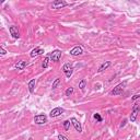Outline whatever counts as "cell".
Returning a JSON list of instances; mask_svg holds the SVG:
<instances>
[{
  "label": "cell",
  "mask_w": 140,
  "mask_h": 140,
  "mask_svg": "<svg viewBox=\"0 0 140 140\" xmlns=\"http://www.w3.org/2000/svg\"><path fill=\"white\" fill-rule=\"evenodd\" d=\"M69 127H70V120H65L63 122V128H65L66 131L69 130Z\"/></svg>",
  "instance_id": "cell-19"
},
{
  "label": "cell",
  "mask_w": 140,
  "mask_h": 140,
  "mask_svg": "<svg viewBox=\"0 0 140 140\" xmlns=\"http://www.w3.org/2000/svg\"><path fill=\"white\" fill-rule=\"evenodd\" d=\"M43 53H44V49H42V48H40V47H36V48H34V49L32 50V52H31V54H30V56L32 57V58H35V57H37V56L42 55Z\"/></svg>",
  "instance_id": "cell-11"
},
{
  "label": "cell",
  "mask_w": 140,
  "mask_h": 140,
  "mask_svg": "<svg viewBox=\"0 0 140 140\" xmlns=\"http://www.w3.org/2000/svg\"><path fill=\"white\" fill-rule=\"evenodd\" d=\"M93 117H94V119L96 120V122H98V123H101L102 120H103V118H102V116H101V115H100V114H98V113L94 114V115H93Z\"/></svg>",
  "instance_id": "cell-18"
},
{
  "label": "cell",
  "mask_w": 140,
  "mask_h": 140,
  "mask_svg": "<svg viewBox=\"0 0 140 140\" xmlns=\"http://www.w3.org/2000/svg\"><path fill=\"white\" fill-rule=\"evenodd\" d=\"M125 87H126V82L119 83L118 85H116V87L114 88L112 91H111V94H112V95H119V94H122L123 91H124V89H125Z\"/></svg>",
  "instance_id": "cell-2"
},
{
  "label": "cell",
  "mask_w": 140,
  "mask_h": 140,
  "mask_svg": "<svg viewBox=\"0 0 140 140\" xmlns=\"http://www.w3.org/2000/svg\"><path fill=\"white\" fill-rule=\"evenodd\" d=\"M69 53H70L71 56H80V55L83 54V49H82L81 46H75Z\"/></svg>",
  "instance_id": "cell-9"
},
{
  "label": "cell",
  "mask_w": 140,
  "mask_h": 140,
  "mask_svg": "<svg viewBox=\"0 0 140 140\" xmlns=\"http://www.w3.org/2000/svg\"><path fill=\"white\" fill-rule=\"evenodd\" d=\"M85 84H87V81H85V79H82V80L79 82V89L83 91L84 88H85Z\"/></svg>",
  "instance_id": "cell-17"
},
{
  "label": "cell",
  "mask_w": 140,
  "mask_h": 140,
  "mask_svg": "<svg viewBox=\"0 0 140 140\" xmlns=\"http://www.w3.org/2000/svg\"><path fill=\"white\" fill-rule=\"evenodd\" d=\"M66 6H68L66 1H63V0H56V1H54L52 4V8L53 9H62L65 8Z\"/></svg>",
  "instance_id": "cell-6"
},
{
  "label": "cell",
  "mask_w": 140,
  "mask_h": 140,
  "mask_svg": "<svg viewBox=\"0 0 140 140\" xmlns=\"http://www.w3.org/2000/svg\"><path fill=\"white\" fill-rule=\"evenodd\" d=\"M62 71L65 72L67 78H70L72 76V74H74V67L70 65V63H65V65L62 66Z\"/></svg>",
  "instance_id": "cell-3"
},
{
  "label": "cell",
  "mask_w": 140,
  "mask_h": 140,
  "mask_svg": "<svg viewBox=\"0 0 140 140\" xmlns=\"http://www.w3.org/2000/svg\"><path fill=\"white\" fill-rule=\"evenodd\" d=\"M139 112H140L139 104H137V103H136L135 105H133L132 111H131V114H130V117H129V119H130V122H131V123H135V122H136L137 116H138Z\"/></svg>",
  "instance_id": "cell-1"
},
{
  "label": "cell",
  "mask_w": 140,
  "mask_h": 140,
  "mask_svg": "<svg viewBox=\"0 0 140 140\" xmlns=\"http://www.w3.org/2000/svg\"><path fill=\"white\" fill-rule=\"evenodd\" d=\"M49 60H50V57H49V56H46L45 58H44L43 62H42V68H43V69H46L47 67H48V62H49Z\"/></svg>",
  "instance_id": "cell-15"
},
{
  "label": "cell",
  "mask_w": 140,
  "mask_h": 140,
  "mask_svg": "<svg viewBox=\"0 0 140 140\" xmlns=\"http://www.w3.org/2000/svg\"><path fill=\"white\" fill-rule=\"evenodd\" d=\"M72 93H74V88H72V87H70V88H68L66 90V96H70Z\"/></svg>",
  "instance_id": "cell-20"
},
{
  "label": "cell",
  "mask_w": 140,
  "mask_h": 140,
  "mask_svg": "<svg viewBox=\"0 0 140 140\" xmlns=\"http://www.w3.org/2000/svg\"><path fill=\"white\" fill-rule=\"evenodd\" d=\"M9 32H10V34L12 35V37H13V39H15V40L20 39L21 35H20V31L18 30V27H15V26L12 25V26L9 27Z\"/></svg>",
  "instance_id": "cell-8"
},
{
  "label": "cell",
  "mask_w": 140,
  "mask_h": 140,
  "mask_svg": "<svg viewBox=\"0 0 140 140\" xmlns=\"http://www.w3.org/2000/svg\"><path fill=\"white\" fill-rule=\"evenodd\" d=\"M70 123L72 124V126L75 127V129L77 130L78 132H81L82 131V127H81V124L79 123V120L77 118H75V117H72L71 119H70Z\"/></svg>",
  "instance_id": "cell-10"
},
{
  "label": "cell",
  "mask_w": 140,
  "mask_h": 140,
  "mask_svg": "<svg viewBox=\"0 0 140 140\" xmlns=\"http://www.w3.org/2000/svg\"><path fill=\"white\" fill-rule=\"evenodd\" d=\"M49 57H50V59H52L53 61H55V62L59 61L60 57H61V50H59V49L53 50V52L49 54Z\"/></svg>",
  "instance_id": "cell-5"
},
{
  "label": "cell",
  "mask_w": 140,
  "mask_h": 140,
  "mask_svg": "<svg viewBox=\"0 0 140 140\" xmlns=\"http://www.w3.org/2000/svg\"><path fill=\"white\" fill-rule=\"evenodd\" d=\"M0 54H1V55L2 56H4V55H6V54H7V52H6V49L4 48V47H0Z\"/></svg>",
  "instance_id": "cell-22"
},
{
  "label": "cell",
  "mask_w": 140,
  "mask_h": 140,
  "mask_svg": "<svg viewBox=\"0 0 140 140\" xmlns=\"http://www.w3.org/2000/svg\"><path fill=\"white\" fill-rule=\"evenodd\" d=\"M126 123H127V119H124L123 122H122V124H120V128H123V127H125Z\"/></svg>",
  "instance_id": "cell-24"
},
{
  "label": "cell",
  "mask_w": 140,
  "mask_h": 140,
  "mask_svg": "<svg viewBox=\"0 0 140 140\" xmlns=\"http://www.w3.org/2000/svg\"><path fill=\"white\" fill-rule=\"evenodd\" d=\"M138 98H140V94H136V95H133V96L131 97V100H132V101H136V100H138Z\"/></svg>",
  "instance_id": "cell-23"
},
{
  "label": "cell",
  "mask_w": 140,
  "mask_h": 140,
  "mask_svg": "<svg viewBox=\"0 0 140 140\" xmlns=\"http://www.w3.org/2000/svg\"><path fill=\"white\" fill-rule=\"evenodd\" d=\"M111 66H112V62H111V61H105L104 63H102V65L100 66V68H98V72H103L104 70L110 68Z\"/></svg>",
  "instance_id": "cell-13"
},
{
  "label": "cell",
  "mask_w": 140,
  "mask_h": 140,
  "mask_svg": "<svg viewBox=\"0 0 140 140\" xmlns=\"http://www.w3.org/2000/svg\"><path fill=\"white\" fill-rule=\"evenodd\" d=\"M35 84H36V81H35V79H32V80L28 82V91H30L31 93H33L34 90H35Z\"/></svg>",
  "instance_id": "cell-14"
},
{
  "label": "cell",
  "mask_w": 140,
  "mask_h": 140,
  "mask_svg": "<svg viewBox=\"0 0 140 140\" xmlns=\"http://www.w3.org/2000/svg\"><path fill=\"white\" fill-rule=\"evenodd\" d=\"M58 140H69L67 137H65L63 135H58Z\"/></svg>",
  "instance_id": "cell-21"
},
{
  "label": "cell",
  "mask_w": 140,
  "mask_h": 140,
  "mask_svg": "<svg viewBox=\"0 0 140 140\" xmlns=\"http://www.w3.org/2000/svg\"><path fill=\"white\" fill-rule=\"evenodd\" d=\"M63 112H65V110L61 109V107H56V109L52 110V112L49 113V116L52 118H55V117H58L59 115H61Z\"/></svg>",
  "instance_id": "cell-7"
},
{
  "label": "cell",
  "mask_w": 140,
  "mask_h": 140,
  "mask_svg": "<svg viewBox=\"0 0 140 140\" xmlns=\"http://www.w3.org/2000/svg\"><path fill=\"white\" fill-rule=\"evenodd\" d=\"M60 82H61V81H60V79H59V78L55 79V81L53 82V85H52V88L54 89V90H55V89H57V88H58V85L60 84Z\"/></svg>",
  "instance_id": "cell-16"
},
{
  "label": "cell",
  "mask_w": 140,
  "mask_h": 140,
  "mask_svg": "<svg viewBox=\"0 0 140 140\" xmlns=\"http://www.w3.org/2000/svg\"><path fill=\"white\" fill-rule=\"evenodd\" d=\"M34 123L36 125H43V124L47 123V116L44 115V114H40V115H36L34 117Z\"/></svg>",
  "instance_id": "cell-4"
},
{
  "label": "cell",
  "mask_w": 140,
  "mask_h": 140,
  "mask_svg": "<svg viewBox=\"0 0 140 140\" xmlns=\"http://www.w3.org/2000/svg\"><path fill=\"white\" fill-rule=\"evenodd\" d=\"M26 66H27V61H25V60H20V61H18V63H15V69L23 70Z\"/></svg>",
  "instance_id": "cell-12"
}]
</instances>
